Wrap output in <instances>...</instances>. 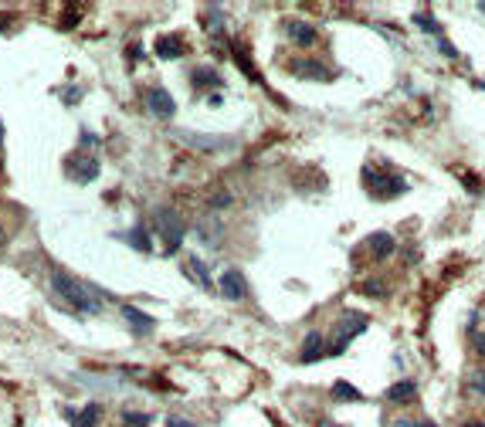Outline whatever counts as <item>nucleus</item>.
I'll return each instance as SVG.
<instances>
[{"instance_id":"2f4dec72","label":"nucleus","mask_w":485,"mask_h":427,"mask_svg":"<svg viewBox=\"0 0 485 427\" xmlns=\"http://www.w3.org/2000/svg\"><path fill=\"white\" fill-rule=\"evenodd\" d=\"M479 89H482V92H485V78H482V82H479Z\"/></svg>"},{"instance_id":"f8f14e48","label":"nucleus","mask_w":485,"mask_h":427,"mask_svg":"<svg viewBox=\"0 0 485 427\" xmlns=\"http://www.w3.org/2000/svg\"><path fill=\"white\" fill-rule=\"evenodd\" d=\"M289 72L292 75H299V78H329V72L323 68V61H316V58H299L296 65H289Z\"/></svg>"},{"instance_id":"7ed1b4c3","label":"nucleus","mask_w":485,"mask_h":427,"mask_svg":"<svg viewBox=\"0 0 485 427\" xmlns=\"http://www.w3.org/2000/svg\"><path fill=\"white\" fill-rule=\"evenodd\" d=\"M157 231H160V238H163V248H167L163 255H177L184 238H187V224H184V217L173 207H160L157 211Z\"/></svg>"},{"instance_id":"39448f33","label":"nucleus","mask_w":485,"mask_h":427,"mask_svg":"<svg viewBox=\"0 0 485 427\" xmlns=\"http://www.w3.org/2000/svg\"><path fill=\"white\" fill-rule=\"evenodd\" d=\"M65 167H68V177L79 183H92L99 177V160L95 156H72Z\"/></svg>"},{"instance_id":"a211bd4d","label":"nucleus","mask_w":485,"mask_h":427,"mask_svg":"<svg viewBox=\"0 0 485 427\" xmlns=\"http://www.w3.org/2000/svg\"><path fill=\"white\" fill-rule=\"evenodd\" d=\"M333 396L336 400H363V394L353 387V383H346V380H336L333 383Z\"/></svg>"},{"instance_id":"a878e982","label":"nucleus","mask_w":485,"mask_h":427,"mask_svg":"<svg viewBox=\"0 0 485 427\" xmlns=\"http://www.w3.org/2000/svg\"><path fill=\"white\" fill-rule=\"evenodd\" d=\"M401 427H438V424H431V421H418V424L414 421H401Z\"/></svg>"},{"instance_id":"412c9836","label":"nucleus","mask_w":485,"mask_h":427,"mask_svg":"<svg viewBox=\"0 0 485 427\" xmlns=\"http://www.w3.org/2000/svg\"><path fill=\"white\" fill-rule=\"evenodd\" d=\"M150 421H153V417H150V414H140V411H126L123 414L126 427H150Z\"/></svg>"},{"instance_id":"f03ea898","label":"nucleus","mask_w":485,"mask_h":427,"mask_svg":"<svg viewBox=\"0 0 485 427\" xmlns=\"http://www.w3.org/2000/svg\"><path fill=\"white\" fill-rule=\"evenodd\" d=\"M363 187L380 200H394L401 197L407 190V180L401 173H391V170H377V167H367L363 170Z\"/></svg>"},{"instance_id":"9b49d317","label":"nucleus","mask_w":485,"mask_h":427,"mask_svg":"<svg viewBox=\"0 0 485 427\" xmlns=\"http://www.w3.org/2000/svg\"><path fill=\"white\" fill-rule=\"evenodd\" d=\"M363 248H367V255H370V258H387V255H394V251H397V244H394V238L387 234V231H377V234H370Z\"/></svg>"},{"instance_id":"4be33fe9","label":"nucleus","mask_w":485,"mask_h":427,"mask_svg":"<svg viewBox=\"0 0 485 427\" xmlns=\"http://www.w3.org/2000/svg\"><path fill=\"white\" fill-rule=\"evenodd\" d=\"M414 21H418V24H421L424 30H431V34H435V38H441V24H438V21H435V17H428V14H418V17H414Z\"/></svg>"},{"instance_id":"c756f323","label":"nucleus","mask_w":485,"mask_h":427,"mask_svg":"<svg viewBox=\"0 0 485 427\" xmlns=\"http://www.w3.org/2000/svg\"><path fill=\"white\" fill-rule=\"evenodd\" d=\"M7 24H11V17H0V30L7 28Z\"/></svg>"},{"instance_id":"1a4fd4ad","label":"nucleus","mask_w":485,"mask_h":427,"mask_svg":"<svg viewBox=\"0 0 485 427\" xmlns=\"http://www.w3.org/2000/svg\"><path fill=\"white\" fill-rule=\"evenodd\" d=\"M123 316H126V322L133 326V333L136 336H150L153 329H157V319L146 316V312H140L136 305H123Z\"/></svg>"},{"instance_id":"2eb2a0df","label":"nucleus","mask_w":485,"mask_h":427,"mask_svg":"<svg viewBox=\"0 0 485 427\" xmlns=\"http://www.w3.org/2000/svg\"><path fill=\"white\" fill-rule=\"evenodd\" d=\"M387 400H394V404H414V400H418L414 380H397L391 390H387Z\"/></svg>"},{"instance_id":"6ab92c4d","label":"nucleus","mask_w":485,"mask_h":427,"mask_svg":"<svg viewBox=\"0 0 485 427\" xmlns=\"http://www.w3.org/2000/svg\"><path fill=\"white\" fill-rule=\"evenodd\" d=\"M187 268L197 274V285H204V289L211 285V272H207V265H204L201 258H194V255H190V258H187Z\"/></svg>"},{"instance_id":"7c9ffc66","label":"nucleus","mask_w":485,"mask_h":427,"mask_svg":"<svg viewBox=\"0 0 485 427\" xmlns=\"http://www.w3.org/2000/svg\"><path fill=\"white\" fill-rule=\"evenodd\" d=\"M323 427H343V424H329V421H326V424H323Z\"/></svg>"},{"instance_id":"cd10ccee","label":"nucleus","mask_w":485,"mask_h":427,"mask_svg":"<svg viewBox=\"0 0 485 427\" xmlns=\"http://www.w3.org/2000/svg\"><path fill=\"white\" fill-rule=\"evenodd\" d=\"M462 427H485V421H469V424H462Z\"/></svg>"},{"instance_id":"b1692460","label":"nucleus","mask_w":485,"mask_h":427,"mask_svg":"<svg viewBox=\"0 0 485 427\" xmlns=\"http://www.w3.org/2000/svg\"><path fill=\"white\" fill-rule=\"evenodd\" d=\"M472 387H475V390L485 396V373H475V377H472Z\"/></svg>"},{"instance_id":"aec40b11","label":"nucleus","mask_w":485,"mask_h":427,"mask_svg":"<svg viewBox=\"0 0 485 427\" xmlns=\"http://www.w3.org/2000/svg\"><path fill=\"white\" fill-rule=\"evenodd\" d=\"M190 82H194V85H221V75L214 68H197V72L190 75Z\"/></svg>"},{"instance_id":"f3484780","label":"nucleus","mask_w":485,"mask_h":427,"mask_svg":"<svg viewBox=\"0 0 485 427\" xmlns=\"http://www.w3.org/2000/svg\"><path fill=\"white\" fill-rule=\"evenodd\" d=\"M99 417H102V407H99V404H89V407H82V411L75 414V427H95Z\"/></svg>"},{"instance_id":"ddd939ff","label":"nucleus","mask_w":485,"mask_h":427,"mask_svg":"<svg viewBox=\"0 0 485 427\" xmlns=\"http://www.w3.org/2000/svg\"><path fill=\"white\" fill-rule=\"evenodd\" d=\"M289 38L302 48H313L316 41H319V30H316L313 24H306V21H292V24H289Z\"/></svg>"},{"instance_id":"9d476101","label":"nucleus","mask_w":485,"mask_h":427,"mask_svg":"<svg viewBox=\"0 0 485 427\" xmlns=\"http://www.w3.org/2000/svg\"><path fill=\"white\" fill-rule=\"evenodd\" d=\"M157 55L163 61H177V58H184V55H187V45L180 41V34H160Z\"/></svg>"},{"instance_id":"4468645a","label":"nucleus","mask_w":485,"mask_h":427,"mask_svg":"<svg viewBox=\"0 0 485 427\" xmlns=\"http://www.w3.org/2000/svg\"><path fill=\"white\" fill-rule=\"evenodd\" d=\"M323 353H326L323 333H309V336H306V343H302V353H299V363H316Z\"/></svg>"},{"instance_id":"5701e85b","label":"nucleus","mask_w":485,"mask_h":427,"mask_svg":"<svg viewBox=\"0 0 485 427\" xmlns=\"http://www.w3.org/2000/svg\"><path fill=\"white\" fill-rule=\"evenodd\" d=\"M363 292H367V295H384V285H380V282H367Z\"/></svg>"},{"instance_id":"bb28decb","label":"nucleus","mask_w":485,"mask_h":427,"mask_svg":"<svg viewBox=\"0 0 485 427\" xmlns=\"http://www.w3.org/2000/svg\"><path fill=\"white\" fill-rule=\"evenodd\" d=\"M211 204H218V207H228V204H231V197H228V194H218V200H211Z\"/></svg>"},{"instance_id":"dca6fc26","label":"nucleus","mask_w":485,"mask_h":427,"mask_svg":"<svg viewBox=\"0 0 485 427\" xmlns=\"http://www.w3.org/2000/svg\"><path fill=\"white\" fill-rule=\"evenodd\" d=\"M126 241L133 244L136 251H143V255H150V251H153V241H150V231L143 228V224H136V228L129 231V234H126Z\"/></svg>"},{"instance_id":"423d86ee","label":"nucleus","mask_w":485,"mask_h":427,"mask_svg":"<svg viewBox=\"0 0 485 427\" xmlns=\"http://www.w3.org/2000/svg\"><path fill=\"white\" fill-rule=\"evenodd\" d=\"M146 106H150V112L153 116H160V119H170V116H177V102H173V95L167 89H150V95H146Z\"/></svg>"},{"instance_id":"f257e3e1","label":"nucleus","mask_w":485,"mask_h":427,"mask_svg":"<svg viewBox=\"0 0 485 427\" xmlns=\"http://www.w3.org/2000/svg\"><path fill=\"white\" fill-rule=\"evenodd\" d=\"M51 289L58 292L68 305H75L79 312H85V316H95L102 309L99 302L109 299L102 289H95L89 282H79V278H72V274H65V272H51Z\"/></svg>"},{"instance_id":"6e6552de","label":"nucleus","mask_w":485,"mask_h":427,"mask_svg":"<svg viewBox=\"0 0 485 427\" xmlns=\"http://www.w3.org/2000/svg\"><path fill=\"white\" fill-rule=\"evenodd\" d=\"M221 295H224V299H231V302H241V299L248 295V285H245V274L235 272V268H231V272H224V274H221Z\"/></svg>"},{"instance_id":"c85d7f7f","label":"nucleus","mask_w":485,"mask_h":427,"mask_svg":"<svg viewBox=\"0 0 485 427\" xmlns=\"http://www.w3.org/2000/svg\"><path fill=\"white\" fill-rule=\"evenodd\" d=\"M4 244H7V231L0 228V248H4Z\"/></svg>"},{"instance_id":"20e7f679","label":"nucleus","mask_w":485,"mask_h":427,"mask_svg":"<svg viewBox=\"0 0 485 427\" xmlns=\"http://www.w3.org/2000/svg\"><path fill=\"white\" fill-rule=\"evenodd\" d=\"M367 322H370V319H367L363 312H346V319L340 322V329H336V343L329 346V353H333V356H340V353L350 346V339H357V336L367 329Z\"/></svg>"},{"instance_id":"0eeeda50","label":"nucleus","mask_w":485,"mask_h":427,"mask_svg":"<svg viewBox=\"0 0 485 427\" xmlns=\"http://www.w3.org/2000/svg\"><path fill=\"white\" fill-rule=\"evenodd\" d=\"M180 136L187 139V146L194 150H204V152H221V150H231V136H197V133H180Z\"/></svg>"},{"instance_id":"393cba45","label":"nucleus","mask_w":485,"mask_h":427,"mask_svg":"<svg viewBox=\"0 0 485 427\" xmlns=\"http://www.w3.org/2000/svg\"><path fill=\"white\" fill-rule=\"evenodd\" d=\"M167 427H194V421H180V417H170Z\"/></svg>"}]
</instances>
